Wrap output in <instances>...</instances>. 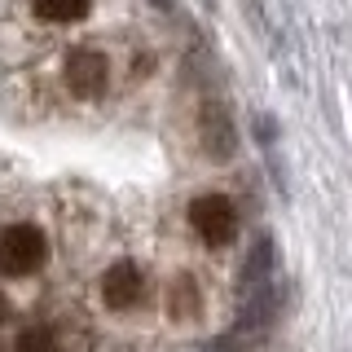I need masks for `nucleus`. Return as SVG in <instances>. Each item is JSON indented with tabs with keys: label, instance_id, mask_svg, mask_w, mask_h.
<instances>
[{
	"label": "nucleus",
	"instance_id": "9",
	"mask_svg": "<svg viewBox=\"0 0 352 352\" xmlns=\"http://www.w3.org/2000/svg\"><path fill=\"white\" fill-rule=\"evenodd\" d=\"M18 326V308H14V300H9V291L0 286V344H5V335Z\"/></svg>",
	"mask_w": 352,
	"mask_h": 352
},
{
	"label": "nucleus",
	"instance_id": "6",
	"mask_svg": "<svg viewBox=\"0 0 352 352\" xmlns=\"http://www.w3.org/2000/svg\"><path fill=\"white\" fill-rule=\"evenodd\" d=\"M102 0H0L5 27L27 31V36H71L97 18Z\"/></svg>",
	"mask_w": 352,
	"mask_h": 352
},
{
	"label": "nucleus",
	"instance_id": "1",
	"mask_svg": "<svg viewBox=\"0 0 352 352\" xmlns=\"http://www.w3.org/2000/svg\"><path fill=\"white\" fill-rule=\"evenodd\" d=\"M154 58L146 49H115L106 36L102 40H71L53 53L49 71H44V88H49L53 106H102L115 97L119 80H128V66H150Z\"/></svg>",
	"mask_w": 352,
	"mask_h": 352
},
{
	"label": "nucleus",
	"instance_id": "4",
	"mask_svg": "<svg viewBox=\"0 0 352 352\" xmlns=\"http://www.w3.org/2000/svg\"><path fill=\"white\" fill-rule=\"evenodd\" d=\"M181 225L194 251L203 256H229L242 238V212L238 198L220 185H203L181 198Z\"/></svg>",
	"mask_w": 352,
	"mask_h": 352
},
{
	"label": "nucleus",
	"instance_id": "5",
	"mask_svg": "<svg viewBox=\"0 0 352 352\" xmlns=\"http://www.w3.org/2000/svg\"><path fill=\"white\" fill-rule=\"evenodd\" d=\"M220 313V286L198 264H176L159 278V317L172 330H207Z\"/></svg>",
	"mask_w": 352,
	"mask_h": 352
},
{
	"label": "nucleus",
	"instance_id": "3",
	"mask_svg": "<svg viewBox=\"0 0 352 352\" xmlns=\"http://www.w3.org/2000/svg\"><path fill=\"white\" fill-rule=\"evenodd\" d=\"M58 225L40 207L0 212V286L40 282L58 260Z\"/></svg>",
	"mask_w": 352,
	"mask_h": 352
},
{
	"label": "nucleus",
	"instance_id": "8",
	"mask_svg": "<svg viewBox=\"0 0 352 352\" xmlns=\"http://www.w3.org/2000/svg\"><path fill=\"white\" fill-rule=\"evenodd\" d=\"M62 348V330L58 322H49V317H27L5 335V344H0V352H58Z\"/></svg>",
	"mask_w": 352,
	"mask_h": 352
},
{
	"label": "nucleus",
	"instance_id": "2",
	"mask_svg": "<svg viewBox=\"0 0 352 352\" xmlns=\"http://www.w3.org/2000/svg\"><path fill=\"white\" fill-rule=\"evenodd\" d=\"M159 278H163V260L154 251L119 242L88 278V313L119 326L159 317Z\"/></svg>",
	"mask_w": 352,
	"mask_h": 352
},
{
	"label": "nucleus",
	"instance_id": "7",
	"mask_svg": "<svg viewBox=\"0 0 352 352\" xmlns=\"http://www.w3.org/2000/svg\"><path fill=\"white\" fill-rule=\"evenodd\" d=\"M234 150H238V132H234L229 110L220 102L198 106V154L220 163V159H234Z\"/></svg>",
	"mask_w": 352,
	"mask_h": 352
}]
</instances>
